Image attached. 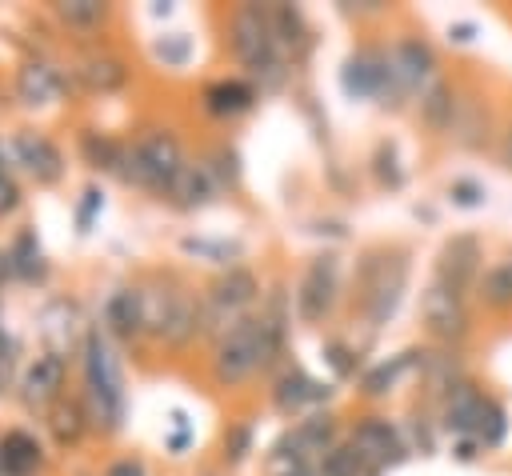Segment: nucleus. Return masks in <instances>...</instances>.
I'll use <instances>...</instances> for the list:
<instances>
[{
    "instance_id": "nucleus-1",
    "label": "nucleus",
    "mask_w": 512,
    "mask_h": 476,
    "mask_svg": "<svg viewBox=\"0 0 512 476\" xmlns=\"http://www.w3.org/2000/svg\"><path fill=\"white\" fill-rule=\"evenodd\" d=\"M280 340H284V324L276 316H268V312L236 320L232 328H224L216 336L212 376L220 384H244L256 368H264L280 352Z\"/></svg>"
},
{
    "instance_id": "nucleus-2",
    "label": "nucleus",
    "mask_w": 512,
    "mask_h": 476,
    "mask_svg": "<svg viewBox=\"0 0 512 476\" xmlns=\"http://www.w3.org/2000/svg\"><path fill=\"white\" fill-rule=\"evenodd\" d=\"M228 44H232V56L264 88H276L284 80V48H280V36L272 24V8L240 4L228 20Z\"/></svg>"
},
{
    "instance_id": "nucleus-3",
    "label": "nucleus",
    "mask_w": 512,
    "mask_h": 476,
    "mask_svg": "<svg viewBox=\"0 0 512 476\" xmlns=\"http://www.w3.org/2000/svg\"><path fill=\"white\" fill-rule=\"evenodd\" d=\"M408 284V260L400 252H368L360 260L356 272V292H360V308L368 316V324H384Z\"/></svg>"
},
{
    "instance_id": "nucleus-4",
    "label": "nucleus",
    "mask_w": 512,
    "mask_h": 476,
    "mask_svg": "<svg viewBox=\"0 0 512 476\" xmlns=\"http://www.w3.org/2000/svg\"><path fill=\"white\" fill-rule=\"evenodd\" d=\"M180 168H184V152H180V140L172 132L140 136L120 160V176L136 188H148V192H168V184Z\"/></svg>"
},
{
    "instance_id": "nucleus-5",
    "label": "nucleus",
    "mask_w": 512,
    "mask_h": 476,
    "mask_svg": "<svg viewBox=\"0 0 512 476\" xmlns=\"http://www.w3.org/2000/svg\"><path fill=\"white\" fill-rule=\"evenodd\" d=\"M420 324H424V332L436 344H448V348L464 344L468 332H472L468 292H460V288H452V284H444V280L432 276V284L420 296Z\"/></svg>"
},
{
    "instance_id": "nucleus-6",
    "label": "nucleus",
    "mask_w": 512,
    "mask_h": 476,
    "mask_svg": "<svg viewBox=\"0 0 512 476\" xmlns=\"http://www.w3.org/2000/svg\"><path fill=\"white\" fill-rule=\"evenodd\" d=\"M340 84L348 96H360V100H380V104H400L408 92L392 68V52L388 48H360L356 56H348L344 72H340Z\"/></svg>"
},
{
    "instance_id": "nucleus-7",
    "label": "nucleus",
    "mask_w": 512,
    "mask_h": 476,
    "mask_svg": "<svg viewBox=\"0 0 512 476\" xmlns=\"http://www.w3.org/2000/svg\"><path fill=\"white\" fill-rule=\"evenodd\" d=\"M256 292H260V284H256V276L248 272V268H232V272H224L216 284H212V292L204 296V308H200V328H232L236 320H244V308L256 300Z\"/></svg>"
},
{
    "instance_id": "nucleus-8",
    "label": "nucleus",
    "mask_w": 512,
    "mask_h": 476,
    "mask_svg": "<svg viewBox=\"0 0 512 476\" xmlns=\"http://www.w3.org/2000/svg\"><path fill=\"white\" fill-rule=\"evenodd\" d=\"M336 296H340V264L332 252L324 256H312L300 284H296V312L304 324H320L332 308H336Z\"/></svg>"
},
{
    "instance_id": "nucleus-9",
    "label": "nucleus",
    "mask_w": 512,
    "mask_h": 476,
    "mask_svg": "<svg viewBox=\"0 0 512 476\" xmlns=\"http://www.w3.org/2000/svg\"><path fill=\"white\" fill-rule=\"evenodd\" d=\"M348 444L360 452V460L372 468V472H384V468H396L404 456H408V440L404 432L384 420V416H360L348 432Z\"/></svg>"
},
{
    "instance_id": "nucleus-10",
    "label": "nucleus",
    "mask_w": 512,
    "mask_h": 476,
    "mask_svg": "<svg viewBox=\"0 0 512 476\" xmlns=\"http://www.w3.org/2000/svg\"><path fill=\"white\" fill-rule=\"evenodd\" d=\"M84 372H88V396L96 404V416L116 424L120 408H124V392H120V372H116V360L108 352V344L92 332L88 344H84Z\"/></svg>"
},
{
    "instance_id": "nucleus-11",
    "label": "nucleus",
    "mask_w": 512,
    "mask_h": 476,
    "mask_svg": "<svg viewBox=\"0 0 512 476\" xmlns=\"http://www.w3.org/2000/svg\"><path fill=\"white\" fill-rule=\"evenodd\" d=\"M332 448H336V416L312 412L276 444V460H288L292 472H304L308 460H324Z\"/></svg>"
},
{
    "instance_id": "nucleus-12",
    "label": "nucleus",
    "mask_w": 512,
    "mask_h": 476,
    "mask_svg": "<svg viewBox=\"0 0 512 476\" xmlns=\"http://www.w3.org/2000/svg\"><path fill=\"white\" fill-rule=\"evenodd\" d=\"M480 272H484V244L472 232H456L452 240H444V248L436 256V280H444L460 292H476Z\"/></svg>"
},
{
    "instance_id": "nucleus-13",
    "label": "nucleus",
    "mask_w": 512,
    "mask_h": 476,
    "mask_svg": "<svg viewBox=\"0 0 512 476\" xmlns=\"http://www.w3.org/2000/svg\"><path fill=\"white\" fill-rule=\"evenodd\" d=\"M388 52H392V68H396L404 92H420V96H424V92L436 84V52H432L428 40H420V36H400Z\"/></svg>"
},
{
    "instance_id": "nucleus-14",
    "label": "nucleus",
    "mask_w": 512,
    "mask_h": 476,
    "mask_svg": "<svg viewBox=\"0 0 512 476\" xmlns=\"http://www.w3.org/2000/svg\"><path fill=\"white\" fill-rule=\"evenodd\" d=\"M484 388H476L472 380H456L444 396H440V428L452 432L456 440H472V428H476V416H480V404H484Z\"/></svg>"
},
{
    "instance_id": "nucleus-15",
    "label": "nucleus",
    "mask_w": 512,
    "mask_h": 476,
    "mask_svg": "<svg viewBox=\"0 0 512 476\" xmlns=\"http://www.w3.org/2000/svg\"><path fill=\"white\" fill-rule=\"evenodd\" d=\"M328 392H332V388L320 384V380H312L304 368H284V372L276 376V384H272V404H276V412L296 416V412H304V408L328 400Z\"/></svg>"
},
{
    "instance_id": "nucleus-16",
    "label": "nucleus",
    "mask_w": 512,
    "mask_h": 476,
    "mask_svg": "<svg viewBox=\"0 0 512 476\" xmlns=\"http://www.w3.org/2000/svg\"><path fill=\"white\" fill-rule=\"evenodd\" d=\"M216 176H212V168H208V160L204 164H188L184 160V168L172 176V184H168V200L172 204H180V208H200V204H208L212 196H216Z\"/></svg>"
},
{
    "instance_id": "nucleus-17",
    "label": "nucleus",
    "mask_w": 512,
    "mask_h": 476,
    "mask_svg": "<svg viewBox=\"0 0 512 476\" xmlns=\"http://www.w3.org/2000/svg\"><path fill=\"white\" fill-rule=\"evenodd\" d=\"M16 156H20V164L36 176V180H56L60 176V152H56V144L48 140V136H40V132H20L16 136Z\"/></svg>"
},
{
    "instance_id": "nucleus-18",
    "label": "nucleus",
    "mask_w": 512,
    "mask_h": 476,
    "mask_svg": "<svg viewBox=\"0 0 512 476\" xmlns=\"http://www.w3.org/2000/svg\"><path fill=\"white\" fill-rule=\"evenodd\" d=\"M476 300L488 312H512V256L492 260L476 280Z\"/></svg>"
},
{
    "instance_id": "nucleus-19",
    "label": "nucleus",
    "mask_w": 512,
    "mask_h": 476,
    "mask_svg": "<svg viewBox=\"0 0 512 476\" xmlns=\"http://www.w3.org/2000/svg\"><path fill=\"white\" fill-rule=\"evenodd\" d=\"M252 104H256V88L244 84V80H216V84L204 88V108H208L212 116H220V120L240 116V112H248Z\"/></svg>"
},
{
    "instance_id": "nucleus-20",
    "label": "nucleus",
    "mask_w": 512,
    "mask_h": 476,
    "mask_svg": "<svg viewBox=\"0 0 512 476\" xmlns=\"http://www.w3.org/2000/svg\"><path fill=\"white\" fill-rule=\"evenodd\" d=\"M456 112H460V100H456V88L436 80L424 96H420V120L428 132H452L456 124Z\"/></svg>"
},
{
    "instance_id": "nucleus-21",
    "label": "nucleus",
    "mask_w": 512,
    "mask_h": 476,
    "mask_svg": "<svg viewBox=\"0 0 512 476\" xmlns=\"http://www.w3.org/2000/svg\"><path fill=\"white\" fill-rule=\"evenodd\" d=\"M40 468V444L28 432H8L0 440V476H28Z\"/></svg>"
},
{
    "instance_id": "nucleus-22",
    "label": "nucleus",
    "mask_w": 512,
    "mask_h": 476,
    "mask_svg": "<svg viewBox=\"0 0 512 476\" xmlns=\"http://www.w3.org/2000/svg\"><path fill=\"white\" fill-rule=\"evenodd\" d=\"M504 436H508V412H504V404L496 396H484L480 416H476V428H472V444L480 452H496L504 444Z\"/></svg>"
},
{
    "instance_id": "nucleus-23",
    "label": "nucleus",
    "mask_w": 512,
    "mask_h": 476,
    "mask_svg": "<svg viewBox=\"0 0 512 476\" xmlns=\"http://www.w3.org/2000/svg\"><path fill=\"white\" fill-rule=\"evenodd\" d=\"M108 320H112V328H116V332H124V336H132V332L148 328V308H144V292H132V288L116 292V296L108 300Z\"/></svg>"
},
{
    "instance_id": "nucleus-24",
    "label": "nucleus",
    "mask_w": 512,
    "mask_h": 476,
    "mask_svg": "<svg viewBox=\"0 0 512 476\" xmlns=\"http://www.w3.org/2000/svg\"><path fill=\"white\" fill-rule=\"evenodd\" d=\"M60 380H64L60 356H40L24 376V392H28V400H48L60 392Z\"/></svg>"
},
{
    "instance_id": "nucleus-25",
    "label": "nucleus",
    "mask_w": 512,
    "mask_h": 476,
    "mask_svg": "<svg viewBox=\"0 0 512 476\" xmlns=\"http://www.w3.org/2000/svg\"><path fill=\"white\" fill-rule=\"evenodd\" d=\"M16 88H20L24 104H48L56 96V72L48 64H24L16 76Z\"/></svg>"
},
{
    "instance_id": "nucleus-26",
    "label": "nucleus",
    "mask_w": 512,
    "mask_h": 476,
    "mask_svg": "<svg viewBox=\"0 0 512 476\" xmlns=\"http://www.w3.org/2000/svg\"><path fill=\"white\" fill-rule=\"evenodd\" d=\"M408 356H412V352H400V356H388V360H380L376 368H368V372H364V392H368V396L392 392V388L400 384V376L408 372V364H412Z\"/></svg>"
},
{
    "instance_id": "nucleus-27",
    "label": "nucleus",
    "mask_w": 512,
    "mask_h": 476,
    "mask_svg": "<svg viewBox=\"0 0 512 476\" xmlns=\"http://www.w3.org/2000/svg\"><path fill=\"white\" fill-rule=\"evenodd\" d=\"M272 24H276V36H280V48H284V56L304 48L308 32H304V16H300L296 8H288V4H276V8H272Z\"/></svg>"
},
{
    "instance_id": "nucleus-28",
    "label": "nucleus",
    "mask_w": 512,
    "mask_h": 476,
    "mask_svg": "<svg viewBox=\"0 0 512 476\" xmlns=\"http://www.w3.org/2000/svg\"><path fill=\"white\" fill-rule=\"evenodd\" d=\"M124 64L120 60H108V56H96V60H88L84 64V80L92 84V88H100V92H108V88H120L124 84Z\"/></svg>"
},
{
    "instance_id": "nucleus-29",
    "label": "nucleus",
    "mask_w": 512,
    "mask_h": 476,
    "mask_svg": "<svg viewBox=\"0 0 512 476\" xmlns=\"http://www.w3.org/2000/svg\"><path fill=\"white\" fill-rule=\"evenodd\" d=\"M8 256H12V272H20L24 280H36L44 272V260H40V248H36L32 232H20V240H16V248Z\"/></svg>"
},
{
    "instance_id": "nucleus-30",
    "label": "nucleus",
    "mask_w": 512,
    "mask_h": 476,
    "mask_svg": "<svg viewBox=\"0 0 512 476\" xmlns=\"http://www.w3.org/2000/svg\"><path fill=\"white\" fill-rule=\"evenodd\" d=\"M448 196H452V204L456 208H480L484 204V184L480 180H472V176H456L452 184H448Z\"/></svg>"
},
{
    "instance_id": "nucleus-31",
    "label": "nucleus",
    "mask_w": 512,
    "mask_h": 476,
    "mask_svg": "<svg viewBox=\"0 0 512 476\" xmlns=\"http://www.w3.org/2000/svg\"><path fill=\"white\" fill-rule=\"evenodd\" d=\"M372 164H376V176H380L384 188H400L404 184V172H400V160H396V148L392 144H380Z\"/></svg>"
},
{
    "instance_id": "nucleus-32",
    "label": "nucleus",
    "mask_w": 512,
    "mask_h": 476,
    "mask_svg": "<svg viewBox=\"0 0 512 476\" xmlns=\"http://www.w3.org/2000/svg\"><path fill=\"white\" fill-rule=\"evenodd\" d=\"M60 16L68 24H100L104 20V4H96V0H68V4H60Z\"/></svg>"
},
{
    "instance_id": "nucleus-33",
    "label": "nucleus",
    "mask_w": 512,
    "mask_h": 476,
    "mask_svg": "<svg viewBox=\"0 0 512 476\" xmlns=\"http://www.w3.org/2000/svg\"><path fill=\"white\" fill-rule=\"evenodd\" d=\"M344 356H352V352H348L344 344H328V360L336 364V372H340V376H348V372H356V364H352V360H344Z\"/></svg>"
},
{
    "instance_id": "nucleus-34",
    "label": "nucleus",
    "mask_w": 512,
    "mask_h": 476,
    "mask_svg": "<svg viewBox=\"0 0 512 476\" xmlns=\"http://www.w3.org/2000/svg\"><path fill=\"white\" fill-rule=\"evenodd\" d=\"M16 200H20V196H16V184L0 172V216H4V212H12V208H16Z\"/></svg>"
},
{
    "instance_id": "nucleus-35",
    "label": "nucleus",
    "mask_w": 512,
    "mask_h": 476,
    "mask_svg": "<svg viewBox=\"0 0 512 476\" xmlns=\"http://www.w3.org/2000/svg\"><path fill=\"white\" fill-rule=\"evenodd\" d=\"M104 476H144V464L140 460H116Z\"/></svg>"
},
{
    "instance_id": "nucleus-36",
    "label": "nucleus",
    "mask_w": 512,
    "mask_h": 476,
    "mask_svg": "<svg viewBox=\"0 0 512 476\" xmlns=\"http://www.w3.org/2000/svg\"><path fill=\"white\" fill-rule=\"evenodd\" d=\"M500 164L512 172V120H508L504 132H500Z\"/></svg>"
},
{
    "instance_id": "nucleus-37",
    "label": "nucleus",
    "mask_w": 512,
    "mask_h": 476,
    "mask_svg": "<svg viewBox=\"0 0 512 476\" xmlns=\"http://www.w3.org/2000/svg\"><path fill=\"white\" fill-rule=\"evenodd\" d=\"M228 452H232V460H240V456L248 452V428H236V432H232V440H228Z\"/></svg>"
},
{
    "instance_id": "nucleus-38",
    "label": "nucleus",
    "mask_w": 512,
    "mask_h": 476,
    "mask_svg": "<svg viewBox=\"0 0 512 476\" xmlns=\"http://www.w3.org/2000/svg\"><path fill=\"white\" fill-rule=\"evenodd\" d=\"M472 36H476L472 24H448V40H456V44H472Z\"/></svg>"
},
{
    "instance_id": "nucleus-39",
    "label": "nucleus",
    "mask_w": 512,
    "mask_h": 476,
    "mask_svg": "<svg viewBox=\"0 0 512 476\" xmlns=\"http://www.w3.org/2000/svg\"><path fill=\"white\" fill-rule=\"evenodd\" d=\"M84 196H88V200H84V208H80V228H88V216H92V208L100 204V192H96V188H88Z\"/></svg>"
},
{
    "instance_id": "nucleus-40",
    "label": "nucleus",
    "mask_w": 512,
    "mask_h": 476,
    "mask_svg": "<svg viewBox=\"0 0 512 476\" xmlns=\"http://www.w3.org/2000/svg\"><path fill=\"white\" fill-rule=\"evenodd\" d=\"M0 360H8V340H4V332H0Z\"/></svg>"
},
{
    "instance_id": "nucleus-41",
    "label": "nucleus",
    "mask_w": 512,
    "mask_h": 476,
    "mask_svg": "<svg viewBox=\"0 0 512 476\" xmlns=\"http://www.w3.org/2000/svg\"><path fill=\"white\" fill-rule=\"evenodd\" d=\"M288 476H312V472H288Z\"/></svg>"
}]
</instances>
